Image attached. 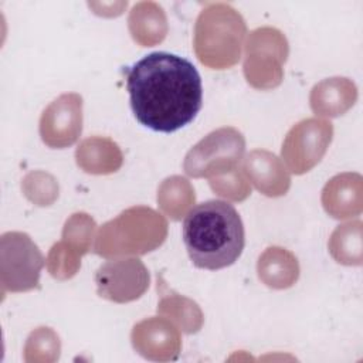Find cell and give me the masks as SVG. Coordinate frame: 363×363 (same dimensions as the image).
Masks as SVG:
<instances>
[{
  "label": "cell",
  "instance_id": "obj_1",
  "mask_svg": "<svg viewBox=\"0 0 363 363\" xmlns=\"http://www.w3.org/2000/svg\"><path fill=\"white\" fill-rule=\"evenodd\" d=\"M126 89L136 121L155 132L172 133L194 121L203 105L197 68L170 52H152L126 75Z\"/></svg>",
  "mask_w": 363,
  "mask_h": 363
},
{
  "label": "cell",
  "instance_id": "obj_2",
  "mask_svg": "<svg viewBox=\"0 0 363 363\" xmlns=\"http://www.w3.org/2000/svg\"><path fill=\"white\" fill-rule=\"evenodd\" d=\"M183 241L197 268L216 271L230 267L244 250L242 220L231 203L223 200L200 203L184 217Z\"/></svg>",
  "mask_w": 363,
  "mask_h": 363
},
{
  "label": "cell",
  "instance_id": "obj_3",
  "mask_svg": "<svg viewBox=\"0 0 363 363\" xmlns=\"http://www.w3.org/2000/svg\"><path fill=\"white\" fill-rule=\"evenodd\" d=\"M245 33V21L233 6L210 3L196 21V55L201 64L210 68H230L240 60Z\"/></svg>",
  "mask_w": 363,
  "mask_h": 363
},
{
  "label": "cell",
  "instance_id": "obj_4",
  "mask_svg": "<svg viewBox=\"0 0 363 363\" xmlns=\"http://www.w3.org/2000/svg\"><path fill=\"white\" fill-rule=\"evenodd\" d=\"M166 234L167 223L159 213L149 207H132L101 227L94 251L101 257L140 255L157 248Z\"/></svg>",
  "mask_w": 363,
  "mask_h": 363
},
{
  "label": "cell",
  "instance_id": "obj_5",
  "mask_svg": "<svg viewBox=\"0 0 363 363\" xmlns=\"http://www.w3.org/2000/svg\"><path fill=\"white\" fill-rule=\"evenodd\" d=\"M44 257L28 234L4 233L0 238L1 291L26 292L38 288Z\"/></svg>",
  "mask_w": 363,
  "mask_h": 363
},
{
  "label": "cell",
  "instance_id": "obj_6",
  "mask_svg": "<svg viewBox=\"0 0 363 363\" xmlns=\"http://www.w3.org/2000/svg\"><path fill=\"white\" fill-rule=\"evenodd\" d=\"M245 149L241 132L221 128L208 133L186 155L183 167L191 177H214L237 169Z\"/></svg>",
  "mask_w": 363,
  "mask_h": 363
},
{
  "label": "cell",
  "instance_id": "obj_7",
  "mask_svg": "<svg viewBox=\"0 0 363 363\" xmlns=\"http://www.w3.org/2000/svg\"><path fill=\"white\" fill-rule=\"evenodd\" d=\"M288 55V43L281 31L271 27L257 28L250 33L244 74L255 88H274L282 79L281 64Z\"/></svg>",
  "mask_w": 363,
  "mask_h": 363
},
{
  "label": "cell",
  "instance_id": "obj_8",
  "mask_svg": "<svg viewBox=\"0 0 363 363\" xmlns=\"http://www.w3.org/2000/svg\"><path fill=\"white\" fill-rule=\"evenodd\" d=\"M332 133V123L323 119L311 118L295 125L282 143V159L289 170L295 174L311 170L325 155Z\"/></svg>",
  "mask_w": 363,
  "mask_h": 363
},
{
  "label": "cell",
  "instance_id": "obj_9",
  "mask_svg": "<svg viewBox=\"0 0 363 363\" xmlns=\"http://www.w3.org/2000/svg\"><path fill=\"white\" fill-rule=\"evenodd\" d=\"M149 281L147 268L138 258L112 259L95 272L98 295L118 303L140 298L149 288Z\"/></svg>",
  "mask_w": 363,
  "mask_h": 363
},
{
  "label": "cell",
  "instance_id": "obj_10",
  "mask_svg": "<svg viewBox=\"0 0 363 363\" xmlns=\"http://www.w3.org/2000/svg\"><path fill=\"white\" fill-rule=\"evenodd\" d=\"M82 130V98L78 94H64L52 101L40 119L43 142L55 149L75 143Z\"/></svg>",
  "mask_w": 363,
  "mask_h": 363
},
{
  "label": "cell",
  "instance_id": "obj_11",
  "mask_svg": "<svg viewBox=\"0 0 363 363\" xmlns=\"http://www.w3.org/2000/svg\"><path fill=\"white\" fill-rule=\"evenodd\" d=\"M244 170L254 186L269 197L288 191L291 179L279 159L267 150H252L244 162Z\"/></svg>",
  "mask_w": 363,
  "mask_h": 363
},
{
  "label": "cell",
  "instance_id": "obj_12",
  "mask_svg": "<svg viewBox=\"0 0 363 363\" xmlns=\"http://www.w3.org/2000/svg\"><path fill=\"white\" fill-rule=\"evenodd\" d=\"M78 166L92 174H108L116 172L122 164V153L115 142L108 138L85 139L75 152Z\"/></svg>",
  "mask_w": 363,
  "mask_h": 363
},
{
  "label": "cell",
  "instance_id": "obj_13",
  "mask_svg": "<svg viewBox=\"0 0 363 363\" xmlns=\"http://www.w3.org/2000/svg\"><path fill=\"white\" fill-rule=\"evenodd\" d=\"M129 30L136 43L150 47L160 43L167 33V20L163 9L153 1L135 4L129 14Z\"/></svg>",
  "mask_w": 363,
  "mask_h": 363
},
{
  "label": "cell",
  "instance_id": "obj_14",
  "mask_svg": "<svg viewBox=\"0 0 363 363\" xmlns=\"http://www.w3.org/2000/svg\"><path fill=\"white\" fill-rule=\"evenodd\" d=\"M356 99V88L346 78H332L318 84L311 94V106L315 113L342 115Z\"/></svg>",
  "mask_w": 363,
  "mask_h": 363
},
{
  "label": "cell",
  "instance_id": "obj_15",
  "mask_svg": "<svg viewBox=\"0 0 363 363\" xmlns=\"http://www.w3.org/2000/svg\"><path fill=\"white\" fill-rule=\"evenodd\" d=\"M258 277L271 288H288L299 275L296 258L284 248L271 247L258 259Z\"/></svg>",
  "mask_w": 363,
  "mask_h": 363
},
{
  "label": "cell",
  "instance_id": "obj_16",
  "mask_svg": "<svg viewBox=\"0 0 363 363\" xmlns=\"http://www.w3.org/2000/svg\"><path fill=\"white\" fill-rule=\"evenodd\" d=\"M157 201L169 217L179 220L186 208L194 201V190L186 179L173 176L162 183L157 193Z\"/></svg>",
  "mask_w": 363,
  "mask_h": 363
},
{
  "label": "cell",
  "instance_id": "obj_17",
  "mask_svg": "<svg viewBox=\"0 0 363 363\" xmlns=\"http://www.w3.org/2000/svg\"><path fill=\"white\" fill-rule=\"evenodd\" d=\"M159 312L170 313L183 326L187 333L197 332L201 326V312L199 306L183 296L173 294L172 296H164L157 308Z\"/></svg>",
  "mask_w": 363,
  "mask_h": 363
},
{
  "label": "cell",
  "instance_id": "obj_18",
  "mask_svg": "<svg viewBox=\"0 0 363 363\" xmlns=\"http://www.w3.org/2000/svg\"><path fill=\"white\" fill-rule=\"evenodd\" d=\"M95 227V221L88 214L75 213L67 220L62 231V238L72 248H75L81 254H85L91 248Z\"/></svg>",
  "mask_w": 363,
  "mask_h": 363
},
{
  "label": "cell",
  "instance_id": "obj_19",
  "mask_svg": "<svg viewBox=\"0 0 363 363\" xmlns=\"http://www.w3.org/2000/svg\"><path fill=\"white\" fill-rule=\"evenodd\" d=\"M81 255L82 254L79 251H77L62 240L61 242H57L52 245L48 254L47 268L54 278H58V279L71 278L77 274L79 268Z\"/></svg>",
  "mask_w": 363,
  "mask_h": 363
},
{
  "label": "cell",
  "instance_id": "obj_20",
  "mask_svg": "<svg viewBox=\"0 0 363 363\" xmlns=\"http://www.w3.org/2000/svg\"><path fill=\"white\" fill-rule=\"evenodd\" d=\"M23 191L37 206H48L58 196L55 180L43 172H31L23 180Z\"/></svg>",
  "mask_w": 363,
  "mask_h": 363
},
{
  "label": "cell",
  "instance_id": "obj_21",
  "mask_svg": "<svg viewBox=\"0 0 363 363\" xmlns=\"http://www.w3.org/2000/svg\"><path fill=\"white\" fill-rule=\"evenodd\" d=\"M210 186L218 196L231 200H244L251 193L250 186L247 184L238 169L210 177Z\"/></svg>",
  "mask_w": 363,
  "mask_h": 363
}]
</instances>
